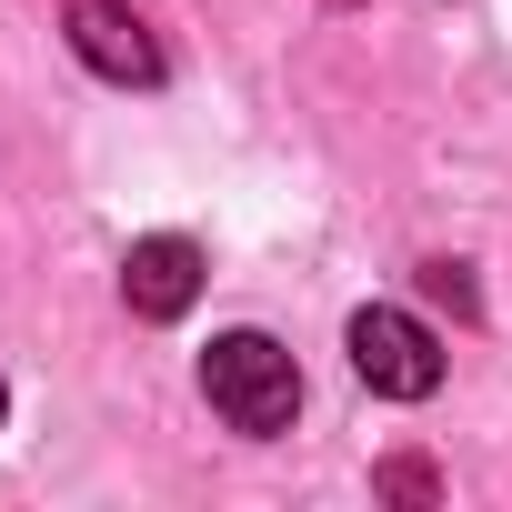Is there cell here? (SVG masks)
<instances>
[{"label": "cell", "mask_w": 512, "mask_h": 512, "mask_svg": "<svg viewBox=\"0 0 512 512\" xmlns=\"http://www.w3.org/2000/svg\"><path fill=\"white\" fill-rule=\"evenodd\" d=\"M352 372H362L382 402H422V392H442V342H432L412 312L372 302V312H352Z\"/></svg>", "instance_id": "obj_2"}, {"label": "cell", "mask_w": 512, "mask_h": 512, "mask_svg": "<svg viewBox=\"0 0 512 512\" xmlns=\"http://www.w3.org/2000/svg\"><path fill=\"white\" fill-rule=\"evenodd\" d=\"M201 392H211V412H221L231 432H251V442L292 432V412H302V372H292V352H282L272 332H221V342L201 352Z\"/></svg>", "instance_id": "obj_1"}, {"label": "cell", "mask_w": 512, "mask_h": 512, "mask_svg": "<svg viewBox=\"0 0 512 512\" xmlns=\"http://www.w3.org/2000/svg\"><path fill=\"white\" fill-rule=\"evenodd\" d=\"M121 302H131L141 322H181V312L201 302V241H181V231L131 241V262H121Z\"/></svg>", "instance_id": "obj_4"}, {"label": "cell", "mask_w": 512, "mask_h": 512, "mask_svg": "<svg viewBox=\"0 0 512 512\" xmlns=\"http://www.w3.org/2000/svg\"><path fill=\"white\" fill-rule=\"evenodd\" d=\"M422 292H432L452 322H472V272H462V262H422Z\"/></svg>", "instance_id": "obj_5"}, {"label": "cell", "mask_w": 512, "mask_h": 512, "mask_svg": "<svg viewBox=\"0 0 512 512\" xmlns=\"http://www.w3.org/2000/svg\"><path fill=\"white\" fill-rule=\"evenodd\" d=\"M0 402H11V392H0Z\"/></svg>", "instance_id": "obj_7"}, {"label": "cell", "mask_w": 512, "mask_h": 512, "mask_svg": "<svg viewBox=\"0 0 512 512\" xmlns=\"http://www.w3.org/2000/svg\"><path fill=\"white\" fill-rule=\"evenodd\" d=\"M382 492H392V502H432V462H422V452L382 462Z\"/></svg>", "instance_id": "obj_6"}, {"label": "cell", "mask_w": 512, "mask_h": 512, "mask_svg": "<svg viewBox=\"0 0 512 512\" xmlns=\"http://www.w3.org/2000/svg\"><path fill=\"white\" fill-rule=\"evenodd\" d=\"M61 31H71V51L101 81H121V91H151L161 81V41H151L141 11H121V0H61Z\"/></svg>", "instance_id": "obj_3"}]
</instances>
